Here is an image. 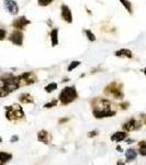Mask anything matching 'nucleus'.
Listing matches in <instances>:
<instances>
[{
    "instance_id": "f257e3e1",
    "label": "nucleus",
    "mask_w": 146,
    "mask_h": 165,
    "mask_svg": "<svg viewBox=\"0 0 146 165\" xmlns=\"http://www.w3.org/2000/svg\"><path fill=\"white\" fill-rule=\"evenodd\" d=\"M20 87V78L12 74H6L0 77V97H5Z\"/></svg>"
},
{
    "instance_id": "f03ea898",
    "label": "nucleus",
    "mask_w": 146,
    "mask_h": 165,
    "mask_svg": "<svg viewBox=\"0 0 146 165\" xmlns=\"http://www.w3.org/2000/svg\"><path fill=\"white\" fill-rule=\"evenodd\" d=\"M77 90L75 87H65L60 94V101L62 105H68L77 98Z\"/></svg>"
},
{
    "instance_id": "7ed1b4c3",
    "label": "nucleus",
    "mask_w": 146,
    "mask_h": 165,
    "mask_svg": "<svg viewBox=\"0 0 146 165\" xmlns=\"http://www.w3.org/2000/svg\"><path fill=\"white\" fill-rule=\"evenodd\" d=\"M6 117L8 120H16V119L24 118V112L20 105H12L10 107H6Z\"/></svg>"
},
{
    "instance_id": "20e7f679",
    "label": "nucleus",
    "mask_w": 146,
    "mask_h": 165,
    "mask_svg": "<svg viewBox=\"0 0 146 165\" xmlns=\"http://www.w3.org/2000/svg\"><path fill=\"white\" fill-rule=\"evenodd\" d=\"M92 113H94V116L97 119L108 118V117H113V116H115V111H112V110H110V109H94Z\"/></svg>"
},
{
    "instance_id": "39448f33",
    "label": "nucleus",
    "mask_w": 146,
    "mask_h": 165,
    "mask_svg": "<svg viewBox=\"0 0 146 165\" xmlns=\"http://www.w3.org/2000/svg\"><path fill=\"white\" fill-rule=\"evenodd\" d=\"M3 6H5L6 10L8 11L9 13H11V14H17L19 12V7L14 0H5Z\"/></svg>"
},
{
    "instance_id": "423d86ee",
    "label": "nucleus",
    "mask_w": 146,
    "mask_h": 165,
    "mask_svg": "<svg viewBox=\"0 0 146 165\" xmlns=\"http://www.w3.org/2000/svg\"><path fill=\"white\" fill-rule=\"evenodd\" d=\"M19 78H20V86H21V85H23V84L24 85H31V84H33L34 81H35V78H34V75L32 73H30V72L20 75V76H19Z\"/></svg>"
},
{
    "instance_id": "0eeeda50",
    "label": "nucleus",
    "mask_w": 146,
    "mask_h": 165,
    "mask_svg": "<svg viewBox=\"0 0 146 165\" xmlns=\"http://www.w3.org/2000/svg\"><path fill=\"white\" fill-rule=\"evenodd\" d=\"M9 39H10V41L13 43V44L18 45V46H21L22 43H23V34H22V32H20V31H14L11 33Z\"/></svg>"
},
{
    "instance_id": "6e6552de",
    "label": "nucleus",
    "mask_w": 146,
    "mask_h": 165,
    "mask_svg": "<svg viewBox=\"0 0 146 165\" xmlns=\"http://www.w3.org/2000/svg\"><path fill=\"white\" fill-rule=\"evenodd\" d=\"M62 18L65 20L68 23H71L73 22V14H71V11L69 9V7L66 5L62 6Z\"/></svg>"
},
{
    "instance_id": "1a4fd4ad",
    "label": "nucleus",
    "mask_w": 146,
    "mask_h": 165,
    "mask_svg": "<svg viewBox=\"0 0 146 165\" xmlns=\"http://www.w3.org/2000/svg\"><path fill=\"white\" fill-rule=\"evenodd\" d=\"M30 23H31V21L28 20L25 17H20V18H18L17 20L13 21V26L18 30H22V29H24V26H26Z\"/></svg>"
},
{
    "instance_id": "9d476101",
    "label": "nucleus",
    "mask_w": 146,
    "mask_h": 165,
    "mask_svg": "<svg viewBox=\"0 0 146 165\" xmlns=\"http://www.w3.org/2000/svg\"><path fill=\"white\" fill-rule=\"evenodd\" d=\"M138 126H140V123H138L135 119H131V120H129L128 122H125L124 124H123V129H124L126 132H131L140 128Z\"/></svg>"
},
{
    "instance_id": "9b49d317",
    "label": "nucleus",
    "mask_w": 146,
    "mask_h": 165,
    "mask_svg": "<svg viewBox=\"0 0 146 165\" xmlns=\"http://www.w3.org/2000/svg\"><path fill=\"white\" fill-rule=\"evenodd\" d=\"M37 140L42 143H48L50 142V134L45 130H42L37 133Z\"/></svg>"
},
{
    "instance_id": "f8f14e48",
    "label": "nucleus",
    "mask_w": 146,
    "mask_h": 165,
    "mask_svg": "<svg viewBox=\"0 0 146 165\" xmlns=\"http://www.w3.org/2000/svg\"><path fill=\"white\" fill-rule=\"evenodd\" d=\"M110 101L107 99H98L97 101V105L94 109H109L110 108Z\"/></svg>"
},
{
    "instance_id": "ddd939ff",
    "label": "nucleus",
    "mask_w": 146,
    "mask_h": 165,
    "mask_svg": "<svg viewBox=\"0 0 146 165\" xmlns=\"http://www.w3.org/2000/svg\"><path fill=\"white\" fill-rule=\"evenodd\" d=\"M126 136H128L126 132H122V131L115 132V133L111 136V140L114 142H121V141H124V140L126 139Z\"/></svg>"
},
{
    "instance_id": "4468645a",
    "label": "nucleus",
    "mask_w": 146,
    "mask_h": 165,
    "mask_svg": "<svg viewBox=\"0 0 146 165\" xmlns=\"http://www.w3.org/2000/svg\"><path fill=\"white\" fill-rule=\"evenodd\" d=\"M115 56L117 57H126V58H131L132 57V52L128 49H122V50H119L115 52Z\"/></svg>"
},
{
    "instance_id": "2eb2a0df",
    "label": "nucleus",
    "mask_w": 146,
    "mask_h": 165,
    "mask_svg": "<svg viewBox=\"0 0 146 165\" xmlns=\"http://www.w3.org/2000/svg\"><path fill=\"white\" fill-rule=\"evenodd\" d=\"M19 99H20L21 102H23V104H33V97H32L30 94H22L20 95V97H19Z\"/></svg>"
},
{
    "instance_id": "dca6fc26",
    "label": "nucleus",
    "mask_w": 146,
    "mask_h": 165,
    "mask_svg": "<svg viewBox=\"0 0 146 165\" xmlns=\"http://www.w3.org/2000/svg\"><path fill=\"white\" fill-rule=\"evenodd\" d=\"M125 156H126L128 162H131V161H133L136 159V156H137V152H136L134 149H129L128 151H126V153H125Z\"/></svg>"
},
{
    "instance_id": "f3484780",
    "label": "nucleus",
    "mask_w": 146,
    "mask_h": 165,
    "mask_svg": "<svg viewBox=\"0 0 146 165\" xmlns=\"http://www.w3.org/2000/svg\"><path fill=\"white\" fill-rule=\"evenodd\" d=\"M51 41H52V46H56L58 44V30L54 29L51 32Z\"/></svg>"
},
{
    "instance_id": "a211bd4d",
    "label": "nucleus",
    "mask_w": 146,
    "mask_h": 165,
    "mask_svg": "<svg viewBox=\"0 0 146 165\" xmlns=\"http://www.w3.org/2000/svg\"><path fill=\"white\" fill-rule=\"evenodd\" d=\"M12 159V155L10 153L7 152H0V162L1 163H7Z\"/></svg>"
},
{
    "instance_id": "6ab92c4d",
    "label": "nucleus",
    "mask_w": 146,
    "mask_h": 165,
    "mask_svg": "<svg viewBox=\"0 0 146 165\" xmlns=\"http://www.w3.org/2000/svg\"><path fill=\"white\" fill-rule=\"evenodd\" d=\"M138 152H140L141 155H143V156H146V142L145 141H141L138 143Z\"/></svg>"
},
{
    "instance_id": "aec40b11",
    "label": "nucleus",
    "mask_w": 146,
    "mask_h": 165,
    "mask_svg": "<svg viewBox=\"0 0 146 165\" xmlns=\"http://www.w3.org/2000/svg\"><path fill=\"white\" fill-rule=\"evenodd\" d=\"M56 89H57V84H56V83H51V84H48L45 87V92H54V90H56Z\"/></svg>"
},
{
    "instance_id": "412c9836",
    "label": "nucleus",
    "mask_w": 146,
    "mask_h": 165,
    "mask_svg": "<svg viewBox=\"0 0 146 165\" xmlns=\"http://www.w3.org/2000/svg\"><path fill=\"white\" fill-rule=\"evenodd\" d=\"M120 2L124 6V8L129 11L130 13H132V6H131V2L129 0H120Z\"/></svg>"
},
{
    "instance_id": "4be33fe9",
    "label": "nucleus",
    "mask_w": 146,
    "mask_h": 165,
    "mask_svg": "<svg viewBox=\"0 0 146 165\" xmlns=\"http://www.w3.org/2000/svg\"><path fill=\"white\" fill-rule=\"evenodd\" d=\"M79 65H80V62H79V61H74V62H71V65L68 66V72H73L74 69H75L76 67H78Z\"/></svg>"
},
{
    "instance_id": "5701e85b",
    "label": "nucleus",
    "mask_w": 146,
    "mask_h": 165,
    "mask_svg": "<svg viewBox=\"0 0 146 165\" xmlns=\"http://www.w3.org/2000/svg\"><path fill=\"white\" fill-rule=\"evenodd\" d=\"M53 1L54 0H37V3H39V6H42V7H46L50 3H52Z\"/></svg>"
},
{
    "instance_id": "b1692460",
    "label": "nucleus",
    "mask_w": 146,
    "mask_h": 165,
    "mask_svg": "<svg viewBox=\"0 0 146 165\" xmlns=\"http://www.w3.org/2000/svg\"><path fill=\"white\" fill-rule=\"evenodd\" d=\"M58 104V100L57 99H54L52 100L51 102H47V104H45L44 105V108H46V109H48V108H52V107H55V106Z\"/></svg>"
},
{
    "instance_id": "393cba45",
    "label": "nucleus",
    "mask_w": 146,
    "mask_h": 165,
    "mask_svg": "<svg viewBox=\"0 0 146 165\" xmlns=\"http://www.w3.org/2000/svg\"><path fill=\"white\" fill-rule=\"evenodd\" d=\"M85 33H86V35H87V37L89 39V41H94V40H96L94 34L92 33L90 30H85Z\"/></svg>"
},
{
    "instance_id": "a878e982",
    "label": "nucleus",
    "mask_w": 146,
    "mask_h": 165,
    "mask_svg": "<svg viewBox=\"0 0 146 165\" xmlns=\"http://www.w3.org/2000/svg\"><path fill=\"white\" fill-rule=\"evenodd\" d=\"M6 37V30L3 29H0V41L3 40Z\"/></svg>"
},
{
    "instance_id": "bb28decb",
    "label": "nucleus",
    "mask_w": 146,
    "mask_h": 165,
    "mask_svg": "<svg viewBox=\"0 0 146 165\" xmlns=\"http://www.w3.org/2000/svg\"><path fill=\"white\" fill-rule=\"evenodd\" d=\"M14 141H18V136H12L11 138V142H14Z\"/></svg>"
},
{
    "instance_id": "cd10ccee",
    "label": "nucleus",
    "mask_w": 146,
    "mask_h": 165,
    "mask_svg": "<svg viewBox=\"0 0 146 165\" xmlns=\"http://www.w3.org/2000/svg\"><path fill=\"white\" fill-rule=\"evenodd\" d=\"M97 134V131H94V132H90L89 133V136H96Z\"/></svg>"
},
{
    "instance_id": "c85d7f7f",
    "label": "nucleus",
    "mask_w": 146,
    "mask_h": 165,
    "mask_svg": "<svg viewBox=\"0 0 146 165\" xmlns=\"http://www.w3.org/2000/svg\"><path fill=\"white\" fill-rule=\"evenodd\" d=\"M117 150H119V151H122V147H117Z\"/></svg>"
},
{
    "instance_id": "c756f323",
    "label": "nucleus",
    "mask_w": 146,
    "mask_h": 165,
    "mask_svg": "<svg viewBox=\"0 0 146 165\" xmlns=\"http://www.w3.org/2000/svg\"><path fill=\"white\" fill-rule=\"evenodd\" d=\"M144 74H145V75H146V68H145V69H144Z\"/></svg>"
},
{
    "instance_id": "7c9ffc66",
    "label": "nucleus",
    "mask_w": 146,
    "mask_h": 165,
    "mask_svg": "<svg viewBox=\"0 0 146 165\" xmlns=\"http://www.w3.org/2000/svg\"><path fill=\"white\" fill-rule=\"evenodd\" d=\"M0 142H2V139H1V138H0Z\"/></svg>"
}]
</instances>
